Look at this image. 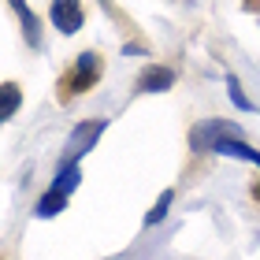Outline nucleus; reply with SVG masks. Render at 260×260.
Wrapping results in <instances>:
<instances>
[{"instance_id":"nucleus-1","label":"nucleus","mask_w":260,"mask_h":260,"mask_svg":"<svg viewBox=\"0 0 260 260\" xmlns=\"http://www.w3.org/2000/svg\"><path fill=\"white\" fill-rule=\"evenodd\" d=\"M101 75H104V56L97 49H86L75 63L67 67V75H60V82H56V101L71 104L75 97H82V93H89L93 86H97Z\"/></svg>"},{"instance_id":"nucleus-2","label":"nucleus","mask_w":260,"mask_h":260,"mask_svg":"<svg viewBox=\"0 0 260 260\" xmlns=\"http://www.w3.org/2000/svg\"><path fill=\"white\" fill-rule=\"evenodd\" d=\"M104 126H108V119H82L75 130H71V138H67V156H63V164L60 168H71V164H78L86 152L97 145V138L104 134Z\"/></svg>"},{"instance_id":"nucleus-3","label":"nucleus","mask_w":260,"mask_h":260,"mask_svg":"<svg viewBox=\"0 0 260 260\" xmlns=\"http://www.w3.org/2000/svg\"><path fill=\"white\" fill-rule=\"evenodd\" d=\"M49 19L60 34H78L82 22H86V11H82L78 0H52L49 4Z\"/></svg>"},{"instance_id":"nucleus-4","label":"nucleus","mask_w":260,"mask_h":260,"mask_svg":"<svg viewBox=\"0 0 260 260\" xmlns=\"http://www.w3.org/2000/svg\"><path fill=\"white\" fill-rule=\"evenodd\" d=\"M175 71L171 67H164V63H149L145 71L138 75V93H168L175 86Z\"/></svg>"},{"instance_id":"nucleus-5","label":"nucleus","mask_w":260,"mask_h":260,"mask_svg":"<svg viewBox=\"0 0 260 260\" xmlns=\"http://www.w3.org/2000/svg\"><path fill=\"white\" fill-rule=\"evenodd\" d=\"M212 152H219V156H231V160H245V164H253V168H260V152L253 149V145H245L242 138H234V134H227V138H216L208 145Z\"/></svg>"},{"instance_id":"nucleus-6","label":"nucleus","mask_w":260,"mask_h":260,"mask_svg":"<svg viewBox=\"0 0 260 260\" xmlns=\"http://www.w3.org/2000/svg\"><path fill=\"white\" fill-rule=\"evenodd\" d=\"M8 4H11V11L19 15V26H22V41L38 49V45H41V22H38V15L30 11V4H26V0H8Z\"/></svg>"},{"instance_id":"nucleus-7","label":"nucleus","mask_w":260,"mask_h":260,"mask_svg":"<svg viewBox=\"0 0 260 260\" xmlns=\"http://www.w3.org/2000/svg\"><path fill=\"white\" fill-rule=\"evenodd\" d=\"M19 108H22V86L19 82H0V123H8Z\"/></svg>"},{"instance_id":"nucleus-8","label":"nucleus","mask_w":260,"mask_h":260,"mask_svg":"<svg viewBox=\"0 0 260 260\" xmlns=\"http://www.w3.org/2000/svg\"><path fill=\"white\" fill-rule=\"evenodd\" d=\"M63 208H67V193L45 190V193L38 197V205H34V216H38V219H52V216H60Z\"/></svg>"},{"instance_id":"nucleus-9","label":"nucleus","mask_w":260,"mask_h":260,"mask_svg":"<svg viewBox=\"0 0 260 260\" xmlns=\"http://www.w3.org/2000/svg\"><path fill=\"white\" fill-rule=\"evenodd\" d=\"M171 205H175V190H164V193L156 197V205L145 212V227H156V223H164V216L171 212Z\"/></svg>"},{"instance_id":"nucleus-10","label":"nucleus","mask_w":260,"mask_h":260,"mask_svg":"<svg viewBox=\"0 0 260 260\" xmlns=\"http://www.w3.org/2000/svg\"><path fill=\"white\" fill-rule=\"evenodd\" d=\"M82 179V171H78V164H71V168H60L56 171V179H52V190H60V193H71L78 186Z\"/></svg>"},{"instance_id":"nucleus-11","label":"nucleus","mask_w":260,"mask_h":260,"mask_svg":"<svg viewBox=\"0 0 260 260\" xmlns=\"http://www.w3.org/2000/svg\"><path fill=\"white\" fill-rule=\"evenodd\" d=\"M227 93H231V104H234V108H242V112H253V101L242 93V82L234 78V75H227Z\"/></svg>"},{"instance_id":"nucleus-12","label":"nucleus","mask_w":260,"mask_h":260,"mask_svg":"<svg viewBox=\"0 0 260 260\" xmlns=\"http://www.w3.org/2000/svg\"><path fill=\"white\" fill-rule=\"evenodd\" d=\"M249 193H253V201L260 205V182H253V190H249Z\"/></svg>"}]
</instances>
